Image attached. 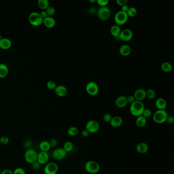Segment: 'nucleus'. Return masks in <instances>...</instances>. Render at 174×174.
<instances>
[{
  "mask_svg": "<svg viewBox=\"0 0 174 174\" xmlns=\"http://www.w3.org/2000/svg\"><path fill=\"white\" fill-rule=\"evenodd\" d=\"M145 108V105L142 102L136 101L131 105L130 108V113L132 116L138 117L139 116L142 115Z\"/></svg>",
  "mask_w": 174,
  "mask_h": 174,
  "instance_id": "nucleus-1",
  "label": "nucleus"
},
{
  "mask_svg": "<svg viewBox=\"0 0 174 174\" xmlns=\"http://www.w3.org/2000/svg\"><path fill=\"white\" fill-rule=\"evenodd\" d=\"M168 116V114L166 110H157L153 114V121L157 124H163L166 122Z\"/></svg>",
  "mask_w": 174,
  "mask_h": 174,
  "instance_id": "nucleus-2",
  "label": "nucleus"
},
{
  "mask_svg": "<svg viewBox=\"0 0 174 174\" xmlns=\"http://www.w3.org/2000/svg\"><path fill=\"white\" fill-rule=\"evenodd\" d=\"M38 155V152L35 150L30 148L25 152L24 158L27 163L31 164L37 161Z\"/></svg>",
  "mask_w": 174,
  "mask_h": 174,
  "instance_id": "nucleus-3",
  "label": "nucleus"
},
{
  "mask_svg": "<svg viewBox=\"0 0 174 174\" xmlns=\"http://www.w3.org/2000/svg\"><path fill=\"white\" fill-rule=\"evenodd\" d=\"M43 20L40 13L37 12H32L29 16V22L33 26L36 27L41 25L43 23Z\"/></svg>",
  "mask_w": 174,
  "mask_h": 174,
  "instance_id": "nucleus-4",
  "label": "nucleus"
},
{
  "mask_svg": "<svg viewBox=\"0 0 174 174\" xmlns=\"http://www.w3.org/2000/svg\"><path fill=\"white\" fill-rule=\"evenodd\" d=\"M85 169L89 174H97L99 172L100 167L98 162L93 160H90L86 163Z\"/></svg>",
  "mask_w": 174,
  "mask_h": 174,
  "instance_id": "nucleus-5",
  "label": "nucleus"
},
{
  "mask_svg": "<svg viewBox=\"0 0 174 174\" xmlns=\"http://www.w3.org/2000/svg\"><path fill=\"white\" fill-rule=\"evenodd\" d=\"M128 16L127 13L119 11L116 13L114 16V21L118 25H123L126 23Z\"/></svg>",
  "mask_w": 174,
  "mask_h": 174,
  "instance_id": "nucleus-6",
  "label": "nucleus"
},
{
  "mask_svg": "<svg viewBox=\"0 0 174 174\" xmlns=\"http://www.w3.org/2000/svg\"><path fill=\"white\" fill-rule=\"evenodd\" d=\"M100 126L99 123L95 120H91L86 123V129L89 133H95L98 132L100 130Z\"/></svg>",
  "mask_w": 174,
  "mask_h": 174,
  "instance_id": "nucleus-7",
  "label": "nucleus"
},
{
  "mask_svg": "<svg viewBox=\"0 0 174 174\" xmlns=\"http://www.w3.org/2000/svg\"><path fill=\"white\" fill-rule=\"evenodd\" d=\"M111 12L108 7H102L98 10V15L100 20L106 21L110 18Z\"/></svg>",
  "mask_w": 174,
  "mask_h": 174,
  "instance_id": "nucleus-8",
  "label": "nucleus"
},
{
  "mask_svg": "<svg viewBox=\"0 0 174 174\" xmlns=\"http://www.w3.org/2000/svg\"><path fill=\"white\" fill-rule=\"evenodd\" d=\"M67 153L63 147H58L54 150L52 153L53 158L56 160H62L66 156Z\"/></svg>",
  "mask_w": 174,
  "mask_h": 174,
  "instance_id": "nucleus-9",
  "label": "nucleus"
},
{
  "mask_svg": "<svg viewBox=\"0 0 174 174\" xmlns=\"http://www.w3.org/2000/svg\"><path fill=\"white\" fill-rule=\"evenodd\" d=\"M58 171V165L56 163L51 162L44 167V174H56Z\"/></svg>",
  "mask_w": 174,
  "mask_h": 174,
  "instance_id": "nucleus-10",
  "label": "nucleus"
},
{
  "mask_svg": "<svg viewBox=\"0 0 174 174\" xmlns=\"http://www.w3.org/2000/svg\"><path fill=\"white\" fill-rule=\"evenodd\" d=\"M86 91L89 95L96 96L99 91L98 84L94 82H89L86 86Z\"/></svg>",
  "mask_w": 174,
  "mask_h": 174,
  "instance_id": "nucleus-11",
  "label": "nucleus"
},
{
  "mask_svg": "<svg viewBox=\"0 0 174 174\" xmlns=\"http://www.w3.org/2000/svg\"><path fill=\"white\" fill-rule=\"evenodd\" d=\"M133 37V32L130 29H125L121 31L119 38L123 41H130Z\"/></svg>",
  "mask_w": 174,
  "mask_h": 174,
  "instance_id": "nucleus-12",
  "label": "nucleus"
},
{
  "mask_svg": "<svg viewBox=\"0 0 174 174\" xmlns=\"http://www.w3.org/2000/svg\"><path fill=\"white\" fill-rule=\"evenodd\" d=\"M49 159V156L48 152L41 151L40 152L38 153L37 161L41 165L46 164L48 162Z\"/></svg>",
  "mask_w": 174,
  "mask_h": 174,
  "instance_id": "nucleus-13",
  "label": "nucleus"
},
{
  "mask_svg": "<svg viewBox=\"0 0 174 174\" xmlns=\"http://www.w3.org/2000/svg\"><path fill=\"white\" fill-rule=\"evenodd\" d=\"M134 97L136 101L142 102L146 98V91L143 88L138 89L135 91Z\"/></svg>",
  "mask_w": 174,
  "mask_h": 174,
  "instance_id": "nucleus-14",
  "label": "nucleus"
},
{
  "mask_svg": "<svg viewBox=\"0 0 174 174\" xmlns=\"http://www.w3.org/2000/svg\"><path fill=\"white\" fill-rule=\"evenodd\" d=\"M116 105L119 108H123L126 106L128 104L127 97L125 96H121L119 97L116 100Z\"/></svg>",
  "mask_w": 174,
  "mask_h": 174,
  "instance_id": "nucleus-15",
  "label": "nucleus"
},
{
  "mask_svg": "<svg viewBox=\"0 0 174 174\" xmlns=\"http://www.w3.org/2000/svg\"><path fill=\"white\" fill-rule=\"evenodd\" d=\"M155 105L158 110H165L167 107V102L164 98H158L155 101Z\"/></svg>",
  "mask_w": 174,
  "mask_h": 174,
  "instance_id": "nucleus-16",
  "label": "nucleus"
},
{
  "mask_svg": "<svg viewBox=\"0 0 174 174\" xmlns=\"http://www.w3.org/2000/svg\"><path fill=\"white\" fill-rule=\"evenodd\" d=\"M136 149L138 153L141 154H144L147 153V151L149 150V146L146 142H139L137 145Z\"/></svg>",
  "mask_w": 174,
  "mask_h": 174,
  "instance_id": "nucleus-17",
  "label": "nucleus"
},
{
  "mask_svg": "<svg viewBox=\"0 0 174 174\" xmlns=\"http://www.w3.org/2000/svg\"><path fill=\"white\" fill-rule=\"evenodd\" d=\"M123 119L120 116H114L112 117L110 122V124L112 127L117 128L121 126L123 124Z\"/></svg>",
  "mask_w": 174,
  "mask_h": 174,
  "instance_id": "nucleus-18",
  "label": "nucleus"
},
{
  "mask_svg": "<svg viewBox=\"0 0 174 174\" xmlns=\"http://www.w3.org/2000/svg\"><path fill=\"white\" fill-rule=\"evenodd\" d=\"M54 91H55V94L59 97H64L67 94V92H68L66 87L64 86H61V85L56 86Z\"/></svg>",
  "mask_w": 174,
  "mask_h": 174,
  "instance_id": "nucleus-19",
  "label": "nucleus"
},
{
  "mask_svg": "<svg viewBox=\"0 0 174 174\" xmlns=\"http://www.w3.org/2000/svg\"><path fill=\"white\" fill-rule=\"evenodd\" d=\"M12 45V42L8 38H2L0 40V48L2 49L7 50L10 48Z\"/></svg>",
  "mask_w": 174,
  "mask_h": 174,
  "instance_id": "nucleus-20",
  "label": "nucleus"
},
{
  "mask_svg": "<svg viewBox=\"0 0 174 174\" xmlns=\"http://www.w3.org/2000/svg\"><path fill=\"white\" fill-rule=\"evenodd\" d=\"M43 23L48 28H53L56 25L55 18L52 16H48L43 20Z\"/></svg>",
  "mask_w": 174,
  "mask_h": 174,
  "instance_id": "nucleus-21",
  "label": "nucleus"
},
{
  "mask_svg": "<svg viewBox=\"0 0 174 174\" xmlns=\"http://www.w3.org/2000/svg\"><path fill=\"white\" fill-rule=\"evenodd\" d=\"M119 53L124 56H127L131 53V49L130 46L127 44H123L119 48Z\"/></svg>",
  "mask_w": 174,
  "mask_h": 174,
  "instance_id": "nucleus-22",
  "label": "nucleus"
},
{
  "mask_svg": "<svg viewBox=\"0 0 174 174\" xmlns=\"http://www.w3.org/2000/svg\"><path fill=\"white\" fill-rule=\"evenodd\" d=\"M147 124V119L144 117V116H139L137 117L136 121H135V124L139 128H142L146 126Z\"/></svg>",
  "mask_w": 174,
  "mask_h": 174,
  "instance_id": "nucleus-23",
  "label": "nucleus"
},
{
  "mask_svg": "<svg viewBox=\"0 0 174 174\" xmlns=\"http://www.w3.org/2000/svg\"><path fill=\"white\" fill-rule=\"evenodd\" d=\"M121 31L122 30L121 28L118 25H114L111 27L110 29L111 34L115 38H119Z\"/></svg>",
  "mask_w": 174,
  "mask_h": 174,
  "instance_id": "nucleus-24",
  "label": "nucleus"
},
{
  "mask_svg": "<svg viewBox=\"0 0 174 174\" xmlns=\"http://www.w3.org/2000/svg\"><path fill=\"white\" fill-rule=\"evenodd\" d=\"M51 147L50 146L49 142L47 140H43L39 144V149L41 151L43 152H48V151L50 150Z\"/></svg>",
  "mask_w": 174,
  "mask_h": 174,
  "instance_id": "nucleus-25",
  "label": "nucleus"
},
{
  "mask_svg": "<svg viewBox=\"0 0 174 174\" xmlns=\"http://www.w3.org/2000/svg\"><path fill=\"white\" fill-rule=\"evenodd\" d=\"M9 72V69L7 66L4 63H0V78L5 77Z\"/></svg>",
  "mask_w": 174,
  "mask_h": 174,
  "instance_id": "nucleus-26",
  "label": "nucleus"
},
{
  "mask_svg": "<svg viewBox=\"0 0 174 174\" xmlns=\"http://www.w3.org/2000/svg\"><path fill=\"white\" fill-rule=\"evenodd\" d=\"M161 68L163 71L166 73H169L173 70V66L168 62H164L161 64Z\"/></svg>",
  "mask_w": 174,
  "mask_h": 174,
  "instance_id": "nucleus-27",
  "label": "nucleus"
},
{
  "mask_svg": "<svg viewBox=\"0 0 174 174\" xmlns=\"http://www.w3.org/2000/svg\"><path fill=\"white\" fill-rule=\"evenodd\" d=\"M73 148H74V145H73V142H70V141H68V142H65L64 145H63V149L64 150V151H66V153L71 152L73 150Z\"/></svg>",
  "mask_w": 174,
  "mask_h": 174,
  "instance_id": "nucleus-28",
  "label": "nucleus"
},
{
  "mask_svg": "<svg viewBox=\"0 0 174 174\" xmlns=\"http://www.w3.org/2000/svg\"><path fill=\"white\" fill-rule=\"evenodd\" d=\"M38 5L41 9L44 10L49 6V2L48 0H38Z\"/></svg>",
  "mask_w": 174,
  "mask_h": 174,
  "instance_id": "nucleus-29",
  "label": "nucleus"
},
{
  "mask_svg": "<svg viewBox=\"0 0 174 174\" xmlns=\"http://www.w3.org/2000/svg\"><path fill=\"white\" fill-rule=\"evenodd\" d=\"M78 133V129L76 127L72 126L68 129V134L70 136H75Z\"/></svg>",
  "mask_w": 174,
  "mask_h": 174,
  "instance_id": "nucleus-30",
  "label": "nucleus"
},
{
  "mask_svg": "<svg viewBox=\"0 0 174 174\" xmlns=\"http://www.w3.org/2000/svg\"><path fill=\"white\" fill-rule=\"evenodd\" d=\"M156 96V93L153 89H148L146 91V97H147L149 99H154Z\"/></svg>",
  "mask_w": 174,
  "mask_h": 174,
  "instance_id": "nucleus-31",
  "label": "nucleus"
},
{
  "mask_svg": "<svg viewBox=\"0 0 174 174\" xmlns=\"http://www.w3.org/2000/svg\"><path fill=\"white\" fill-rule=\"evenodd\" d=\"M137 13V11L134 7H130V8H129L128 11L127 12V14L128 15V17L129 16L131 18L135 17Z\"/></svg>",
  "mask_w": 174,
  "mask_h": 174,
  "instance_id": "nucleus-32",
  "label": "nucleus"
},
{
  "mask_svg": "<svg viewBox=\"0 0 174 174\" xmlns=\"http://www.w3.org/2000/svg\"><path fill=\"white\" fill-rule=\"evenodd\" d=\"M9 142V139L7 136H2L0 137V143L2 145H7Z\"/></svg>",
  "mask_w": 174,
  "mask_h": 174,
  "instance_id": "nucleus-33",
  "label": "nucleus"
},
{
  "mask_svg": "<svg viewBox=\"0 0 174 174\" xmlns=\"http://www.w3.org/2000/svg\"><path fill=\"white\" fill-rule=\"evenodd\" d=\"M152 114V113L150 109L145 108L142 112V116H144V117L146 119H147L151 117Z\"/></svg>",
  "mask_w": 174,
  "mask_h": 174,
  "instance_id": "nucleus-34",
  "label": "nucleus"
},
{
  "mask_svg": "<svg viewBox=\"0 0 174 174\" xmlns=\"http://www.w3.org/2000/svg\"><path fill=\"white\" fill-rule=\"evenodd\" d=\"M45 10L47 13L48 15H49V16H51V15H53L55 14V8L53 7H52V6H49Z\"/></svg>",
  "mask_w": 174,
  "mask_h": 174,
  "instance_id": "nucleus-35",
  "label": "nucleus"
},
{
  "mask_svg": "<svg viewBox=\"0 0 174 174\" xmlns=\"http://www.w3.org/2000/svg\"><path fill=\"white\" fill-rule=\"evenodd\" d=\"M46 86H47L48 88L51 89V90H53V89H55V88H56L57 86H56V84L54 81L50 80V81H49L47 82Z\"/></svg>",
  "mask_w": 174,
  "mask_h": 174,
  "instance_id": "nucleus-36",
  "label": "nucleus"
},
{
  "mask_svg": "<svg viewBox=\"0 0 174 174\" xmlns=\"http://www.w3.org/2000/svg\"><path fill=\"white\" fill-rule=\"evenodd\" d=\"M112 116L110 114H106L103 116V119L106 123H110L112 119Z\"/></svg>",
  "mask_w": 174,
  "mask_h": 174,
  "instance_id": "nucleus-37",
  "label": "nucleus"
},
{
  "mask_svg": "<svg viewBox=\"0 0 174 174\" xmlns=\"http://www.w3.org/2000/svg\"><path fill=\"white\" fill-rule=\"evenodd\" d=\"M13 174H26L24 169L21 167H17L13 172Z\"/></svg>",
  "mask_w": 174,
  "mask_h": 174,
  "instance_id": "nucleus-38",
  "label": "nucleus"
},
{
  "mask_svg": "<svg viewBox=\"0 0 174 174\" xmlns=\"http://www.w3.org/2000/svg\"><path fill=\"white\" fill-rule=\"evenodd\" d=\"M97 2L99 5L101 7H106L107 5L108 4V0H98L97 1Z\"/></svg>",
  "mask_w": 174,
  "mask_h": 174,
  "instance_id": "nucleus-39",
  "label": "nucleus"
},
{
  "mask_svg": "<svg viewBox=\"0 0 174 174\" xmlns=\"http://www.w3.org/2000/svg\"><path fill=\"white\" fill-rule=\"evenodd\" d=\"M41 164H39L38 161H36L34 163L31 164V167H32V169L34 170H38L41 167Z\"/></svg>",
  "mask_w": 174,
  "mask_h": 174,
  "instance_id": "nucleus-40",
  "label": "nucleus"
},
{
  "mask_svg": "<svg viewBox=\"0 0 174 174\" xmlns=\"http://www.w3.org/2000/svg\"><path fill=\"white\" fill-rule=\"evenodd\" d=\"M116 2L118 5L122 7L123 6L126 5L127 3V0H116Z\"/></svg>",
  "mask_w": 174,
  "mask_h": 174,
  "instance_id": "nucleus-41",
  "label": "nucleus"
},
{
  "mask_svg": "<svg viewBox=\"0 0 174 174\" xmlns=\"http://www.w3.org/2000/svg\"><path fill=\"white\" fill-rule=\"evenodd\" d=\"M127 99L128 103H129L131 105L132 104H133L134 102H135L136 101V100H135L134 96H129L128 97H127Z\"/></svg>",
  "mask_w": 174,
  "mask_h": 174,
  "instance_id": "nucleus-42",
  "label": "nucleus"
},
{
  "mask_svg": "<svg viewBox=\"0 0 174 174\" xmlns=\"http://www.w3.org/2000/svg\"><path fill=\"white\" fill-rule=\"evenodd\" d=\"M31 145H32V142H31V140H26L24 142V146L27 150L29 149H30V147L31 146Z\"/></svg>",
  "mask_w": 174,
  "mask_h": 174,
  "instance_id": "nucleus-43",
  "label": "nucleus"
},
{
  "mask_svg": "<svg viewBox=\"0 0 174 174\" xmlns=\"http://www.w3.org/2000/svg\"><path fill=\"white\" fill-rule=\"evenodd\" d=\"M49 143H50L51 147H55L57 146V144H58V142H57V140L56 139H53L50 140Z\"/></svg>",
  "mask_w": 174,
  "mask_h": 174,
  "instance_id": "nucleus-44",
  "label": "nucleus"
},
{
  "mask_svg": "<svg viewBox=\"0 0 174 174\" xmlns=\"http://www.w3.org/2000/svg\"><path fill=\"white\" fill-rule=\"evenodd\" d=\"M166 122H167L169 124H173L174 122V117L173 116H168Z\"/></svg>",
  "mask_w": 174,
  "mask_h": 174,
  "instance_id": "nucleus-45",
  "label": "nucleus"
},
{
  "mask_svg": "<svg viewBox=\"0 0 174 174\" xmlns=\"http://www.w3.org/2000/svg\"><path fill=\"white\" fill-rule=\"evenodd\" d=\"M89 134H90L89 132L87 130H86V129L83 130L82 132H81V135L83 137H87L89 135Z\"/></svg>",
  "mask_w": 174,
  "mask_h": 174,
  "instance_id": "nucleus-46",
  "label": "nucleus"
},
{
  "mask_svg": "<svg viewBox=\"0 0 174 174\" xmlns=\"http://www.w3.org/2000/svg\"><path fill=\"white\" fill-rule=\"evenodd\" d=\"M39 13H40V15H41V17L43 18V19H44V18H46L48 16V14L45 10L42 11Z\"/></svg>",
  "mask_w": 174,
  "mask_h": 174,
  "instance_id": "nucleus-47",
  "label": "nucleus"
},
{
  "mask_svg": "<svg viewBox=\"0 0 174 174\" xmlns=\"http://www.w3.org/2000/svg\"><path fill=\"white\" fill-rule=\"evenodd\" d=\"M13 174V171L9 170V169H5L3 171H2V174Z\"/></svg>",
  "mask_w": 174,
  "mask_h": 174,
  "instance_id": "nucleus-48",
  "label": "nucleus"
},
{
  "mask_svg": "<svg viewBox=\"0 0 174 174\" xmlns=\"http://www.w3.org/2000/svg\"><path fill=\"white\" fill-rule=\"evenodd\" d=\"M128 9H129V7L127 5H126L123 6L122 7L121 11H123V12H124V13H127V12L128 11Z\"/></svg>",
  "mask_w": 174,
  "mask_h": 174,
  "instance_id": "nucleus-49",
  "label": "nucleus"
},
{
  "mask_svg": "<svg viewBox=\"0 0 174 174\" xmlns=\"http://www.w3.org/2000/svg\"><path fill=\"white\" fill-rule=\"evenodd\" d=\"M89 2L91 3H94L95 2H97V1L96 0H89Z\"/></svg>",
  "mask_w": 174,
  "mask_h": 174,
  "instance_id": "nucleus-50",
  "label": "nucleus"
},
{
  "mask_svg": "<svg viewBox=\"0 0 174 174\" xmlns=\"http://www.w3.org/2000/svg\"><path fill=\"white\" fill-rule=\"evenodd\" d=\"M1 39H2V35H1V34H0V40H1Z\"/></svg>",
  "mask_w": 174,
  "mask_h": 174,
  "instance_id": "nucleus-51",
  "label": "nucleus"
},
{
  "mask_svg": "<svg viewBox=\"0 0 174 174\" xmlns=\"http://www.w3.org/2000/svg\"><path fill=\"white\" fill-rule=\"evenodd\" d=\"M2 174V171H1V170H0V174Z\"/></svg>",
  "mask_w": 174,
  "mask_h": 174,
  "instance_id": "nucleus-52",
  "label": "nucleus"
},
{
  "mask_svg": "<svg viewBox=\"0 0 174 174\" xmlns=\"http://www.w3.org/2000/svg\"><path fill=\"white\" fill-rule=\"evenodd\" d=\"M1 143H0V147H1Z\"/></svg>",
  "mask_w": 174,
  "mask_h": 174,
  "instance_id": "nucleus-53",
  "label": "nucleus"
},
{
  "mask_svg": "<svg viewBox=\"0 0 174 174\" xmlns=\"http://www.w3.org/2000/svg\"></svg>",
  "mask_w": 174,
  "mask_h": 174,
  "instance_id": "nucleus-54",
  "label": "nucleus"
}]
</instances>
